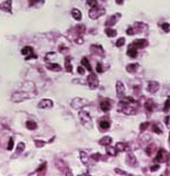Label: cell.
Segmentation results:
<instances>
[{"label": "cell", "mask_w": 170, "mask_h": 176, "mask_svg": "<svg viewBox=\"0 0 170 176\" xmlns=\"http://www.w3.org/2000/svg\"><path fill=\"white\" fill-rule=\"evenodd\" d=\"M111 142H112V139L110 138V136H104V138H102L100 141H99V143L101 144V146H110L111 144Z\"/></svg>", "instance_id": "ffe728a7"}, {"label": "cell", "mask_w": 170, "mask_h": 176, "mask_svg": "<svg viewBox=\"0 0 170 176\" xmlns=\"http://www.w3.org/2000/svg\"><path fill=\"white\" fill-rule=\"evenodd\" d=\"M106 34L109 36V38H114L117 35V32L113 29H110V28H107L106 29Z\"/></svg>", "instance_id": "f546056e"}, {"label": "cell", "mask_w": 170, "mask_h": 176, "mask_svg": "<svg viewBox=\"0 0 170 176\" xmlns=\"http://www.w3.org/2000/svg\"><path fill=\"white\" fill-rule=\"evenodd\" d=\"M77 72H78V74H80V75H84L85 69L83 68V66H80V67L77 68Z\"/></svg>", "instance_id": "ee69618b"}, {"label": "cell", "mask_w": 170, "mask_h": 176, "mask_svg": "<svg viewBox=\"0 0 170 176\" xmlns=\"http://www.w3.org/2000/svg\"><path fill=\"white\" fill-rule=\"evenodd\" d=\"M47 68L49 69V71H52V72H60L61 71V67H60V65H58V64H47Z\"/></svg>", "instance_id": "d6986e66"}, {"label": "cell", "mask_w": 170, "mask_h": 176, "mask_svg": "<svg viewBox=\"0 0 170 176\" xmlns=\"http://www.w3.org/2000/svg\"><path fill=\"white\" fill-rule=\"evenodd\" d=\"M80 157H81V161H82L84 165H87V164H88V158H87V155L85 153L84 151H81V152H80Z\"/></svg>", "instance_id": "4316f807"}, {"label": "cell", "mask_w": 170, "mask_h": 176, "mask_svg": "<svg viewBox=\"0 0 170 176\" xmlns=\"http://www.w3.org/2000/svg\"><path fill=\"white\" fill-rule=\"evenodd\" d=\"M78 117L81 119V123H82V125L86 127V128H88V130H91L92 128V118L90 116V114L87 113V112H85V110H80V113H78Z\"/></svg>", "instance_id": "6da1fadb"}, {"label": "cell", "mask_w": 170, "mask_h": 176, "mask_svg": "<svg viewBox=\"0 0 170 176\" xmlns=\"http://www.w3.org/2000/svg\"><path fill=\"white\" fill-rule=\"evenodd\" d=\"M126 163L129 165V166H134V165H136V158L134 157V155L133 153H128L127 155V157H126Z\"/></svg>", "instance_id": "2e32d148"}, {"label": "cell", "mask_w": 170, "mask_h": 176, "mask_svg": "<svg viewBox=\"0 0 170 176\" xmlns=\"http://www.w3.org/2000/svg\"><path fill=\"white\" fill-rule=\"evenodd\" d=\"M159 169V165H153L152 167H151V171L152 172H155V171H158Z\"/></svg>", "instance_id": "f5cc1de1"}, {"label": "cell", "mask_w": 170, "mask_h": 176, "mask_svg": "<svg viewBox=\"0 0 170 176\" xmlns=\"http://www.w3.org/2000/svg\"><path fill=\"white\" fill-rule=\"evenodd\" d=\"M107 153L109 155V156H116L117 155V149L116 148H112L110 147V146H107Z\"/></svg>", "instance_id": "4dcf8cb0"}, {"label": "cell", "mask_w": 170, "mask_h": 176, "mask_svg": "<svg viewBox=\"0 0 170 176\" xmlns=\"http://www.w3.org/2000/svg\"><path fill=\"white\" fill-rule=\"evenodd\" d=\"M86 3L90 6V7H94L98 5V1L96 0H86Z\"/></svg>", "instance_id": "836d02e7"}, {"label": "cell", "mask_w": 170, "mask_h": 176, "mask_svg": "<svg viewBox=\"0 0 170 176\" xmlns=\"http://www.w3.org/2000/svg\"><path fill=\"white\" fill-rule=\"evenodd\" d=\"M59 50H60V52H66V51H67V48L64 47V46H60V47H59Z\"/></svg>", "instance_id": "816d5d0a"}, {"label": "cell", "mask_w": 170, "mask_h": 176, "mask_svg": "<svg viewBox=\"0 0 170 176\" xmlns=\"http://www.w3.org/2000/svg\"><path fill=\"white\" fill-rule=\"evenodd\" d=\"M91 51L93 54H95L96 56H101V57L104 56V50L100 44H92L91 46Z\"/></svg>", "instance_id": "52a82bcc"}, {"label": "cell", "mask_w": 170, "mask_h": 176, "mask_svg": "<svg viewBox=\"0 0 170 176\" xmlns=\"http://www.w3.org/2000/svg\"><path fill=\"white\" fill-rule=\"evenodd\" d=\"M100 108H101V110H102V112H104V113L109 112V110H110V108H111L110 101H109V100H103V101L100 103Z\"/></svg>", "instance_id": "5bb4252c"}, {"label": "cell", "mask_w": 170, "mask_h": 176, "mask_svg": "<svg viewBox=\"0 0 170 176\" xmlns=\"http://www.w3.org/2000/svg\"><path fill=\"white\" fill-rule=\"evenodd\" d=\"M165 122H166V126H167L168 128H170V115L166 117V120H165Z\"/></svg>", "instance_id": "f907efd6"}, {"label": "cell", "mask_w": 170, "mask_h": 176, "mask_svg": "<svg viewBox=\"0 0 170 176\" xmlns=\"http://www.w3.org/2000/svg\"><path fill=\"white\" fill-rule=\"evenodd\" d=\"M160 88V85H159V83L158 82H155V81H150L149 83H147V91L150 92V93H155V92H158V90Z\"/></svg>", "instance_id": "30bf717a"}, {"label": "cell", "mask_w": 170, "mask_h": 176, "mask_svg": "<svg viewBox=\"0 0 170 176\" xmlns=\"http://www.w3.org/2000/svg\"><path fill=\"white\" fill-rule=\"evenodd\" d=\"M72 16H73V18L76 19V21H81V19H82V13H81V10L77 9V8H74V9L72 10Z\"/></svg>", "instance_id": "e0dca14e"}, {"label": "cell", "mask_w": 170, "mask_h": 176, "mask_svg": "<svg viewBox=\"0 0 170 176\" xmlns=\"http://www.w3.org/2000/svg\"><path fill=\"white\" fill-rule=\"evenodd\" d=\"M114 172H116V173H118V174H122V175H126V174H127L126 172H122V171H120V169H118V168H116V169H114Z\"/></svg>", "instance_id": "db71d44e"}, {"label": "cell", "mask_w": 170, "mask_h": 176, "mask_svg": "<svg viewBox=\"0 0 170 176\" xmlns=\"http://www.w3.org/2000/svg\"><path fill=\"white\" fill-rule=\"evenodd\" d=\"M163 156H165V150H163V149H160V150L158 151L157 157H155L157 161H163Z\"/></svg>", "instance_id": "f1b7e54d"}, {"label": "cell", "mask_w": 170, "mask_h": 176, "mask_svg": "<svg viewBox=\"0 0 170 176\" xmlns=\"http://www.w3.org/2000/svg\"><path fill=\"white\" fill-rule=\"evenodd\" d=\"M102 156L100 155V153H93L92 156H91V158L93 159V160H95V161H98V160H100V158H101Z\"/></svg>", "instance_id": "e575fe53"}, {"label": "cell", "mask_w": 170, "mask_h": 176, "mask_svg": "<svg viewBox=\"0 0 170 176\" xmlns=\"http://www.w3.org/2000/svg\"><path fill=\"white\" fill-rule=\"evenodd\" d=\"M116 2H117L118 5H122V3H124V0H116Z\"/></svg>", "instance_id": "11a10c76"}, {"label": "cell", "mask_w": 170, "mask_h": 176, "mask_svg": "<svg viewBox=\"0 0 170 176\" xmlns=\"http://www.w3.org/2000/svg\"><path fill=\"white\" fill-rule=\"evenodd\" d=\"M46 166H47V164H46V163H43V164H42V165L40 166V168H39V169H37V171L35 172V174H39V173H41V172H43V171L46 169Z\"/></svg>", "instance_id": "8d00e7d4"}, {"label": "cell", "mask_w": 170, "mask_h": 176, "mask_svg": "<svg viewBox=\"0 0 170 176\" xmlns=\"http://www.w3.org/2000/svg\"><path fill=\"white\" fill-rule=\"evenodd\" d=\"M76 30H78L77 32H78L80 34H83L85 32V26L84 25H77V26H76Z\"/></svg>", "instance_id": "d590c367"}, {"label": "cell", "mask_w": 170, "mask_h": 176, "mask_svg": "<svg viewBox=\"0 0 170 176\" xmlns=\"http://www.w3.org/2000/svg\"><path fill=\"white\" fill-rule=\"evenodd\" d=\"M34 142H35V146H36L37 148H42L43 146H44V144H46V142H43V141H40V140H35Z\"/></svg>", "instance_id": "74e56055"}, {"label": "cell", "mask_w": 170, "mask_h": 176, "mask_svg": "<svg viewBox=\"0 0 170 176\" xmlns=\"http://www.w3.org/2000/svg\"><path fill=\"white\" fill-rule=\"evenodd\" d=\"M87 83H88L90 88L93 89V90L98 88V87H99V80H98L96 75L93 74V73H91V74L88 75V77H87Z\"/></svg>", "instance_id": "5b68a950"}, {"label": "cell", "mask_w": 170, "mask_h": 176, "mask_svg": "<svg viewBox=\"0 0 170 176\" xmlns=\"http://www.w3.org/2000/svg\"><path fill=\"white\" fill-rule=\"evenodd\" d=\"M120 17V15L119 14H117V15H113L111 17H109L108 19H107V22H106V25H107V28H110V26H112L116 24V22L118 21V18Z\"/></svg>", "instance_id": "4fadbf2b"}, {"label": "cell", "mask_w": 170, "mask_h": 176, "mask_svg": "<svg viewBox=\"0 0 170 176\" xmlns=\"http://www.w3.org/2000/svg\"><path fill=\"white\" fill-rule=\"evenodd\" d=\"M13 147H14V139H10L9 140V143H8V150H11L13 149Z\"/></svg>", "instance_id": "f6af8a7d"}, {"label": "cell", "mask_w": 170, "mask_h": 176, "mask_svg": "<svg viewBox=\"0 0 170 176\" xmlns=\"http://www.w3.org/2000/svg\"><path fill=\"white\" fill-rule=\"evenodd\" d=\"M116 149H117V151H127V150H129V146L125 142H118L116 144Z\"/></svg>", "instance_id": "ac0fdd59"}, {"label": "cell", "mask_w": 170, "mask_h": 176, "mask_svg": "<svg viewBox=\"0 0 170 176\" xmlns=\"http://www.w3.org/2000/svg\"><path fill=\"white\" fill-rule=\"evenodd\" d=\"M132 44H133L136 49H142V48H145V47L149 44V42H147L145 39H139V40H135Z\"/></svg>", "instance_id": "8fae6325"}, {"label": "cell", "mask_w": 170, "mask_h": 176, "mask_svg": "<svg viewBox=\"0 0 170 176\" xmlns=\"http://www.w3.org/2000/svg\"><path fill=\"white\" fill-rule=\"evenodd\" d=\"M22 54L25 56V59L28 60V59H35L36 58V55L34 54V51H33V48L32 47H24L23 49H22Z\"/></svg>", "instance_id": "8992f818"}, {"label": "cell", "mask_w": 170, "mask_h": 176, "mask_svg": "<svg viewBox=\"0 0 170 176\" xmlns=\"http://www.w3.org/2000/svg\"><path fill=\"white\" fill-rule=\"evenodd\" d=\"M162 29L165 30L166 32H168L169 29H170V25L168 24V23H163V24H162Z\"/></svg>", "instance_id": "bcb514c9"}, {"label": "cell", "mask_w": 170, "mask_h": 176, "mask_svg": "<svg viewBox=\"0 0 170 176\" xmlns=\"http://www.w3.org/2000/svg\"><path fill=\"white\" fill-rule=\"evenodd\" d=\"M0 9L7 13H11V0H6L0 3Z\"/></svg>", "instance_id": "7c38bea8"}, {"label": "cell", "mask_w": 170, "mask_h": 176, "mask_svg": "<svg viewBox=\"0 0 170 176\" xmlns=\"http://www.w3.org/2000/svg\"><path fill=\"white\" fill-rule=\"evenodd\" d=\"M124 44H125V39H124V38H119V39L117 40V42H116V46L119 47V48L122 47Z\"/></svg>", "instance_id": "d6a6232c"}, {"label": "cell", "mask_w": 170, "mask_h": 176, "mask_svg": "<svg viewBox=\"0 0 170 176\" xmlns=\"http://www.w3.org/2000/svg\"><path fill=\"white\" fill-rule=\"evenodd\" d=\"M25 125H26V128H27V130H31V131H33V130H35V128L37 127L36 123L33 122V120H27Z\"/></svg>", "instance_id": "484cf974"}, {"label": "cell", "mask_w": 170, "mask_h": 176, "mask_svg": "<svg viewBox=\"0 0 170 176\" xmlns=\"http://www.w3.org/2000/svg\"><path fill=\"white\" fill-rule=\"evenodd\" d=\"M153 131H154L157 134H161V133H162V132H161V130L158 127V125H157V124H155V125H153Z\"/></svg>", "instance_id": "b9f144b4"}, {"label": "cell", "mask_w": 170, "mask_h": 176, "mask_svg": "<svg viewBox=\"0 0 170 176\" xmlns=\"http://www.w3.org/2000/svg\"><path fill=\"white\" fill-rule=\"evenodd\" d=\"M104 13H106L104 8H103V7H99V6L96 5V6H94V7H91V9H90V11H88V17L92 18V19H96V18H99L100 16H102Z\"/></svg>", "instance_id": "3957f363"}, {"label": "cell", "mask_w": 170, "mask_h": 176, "mask_svg": "<svg viewBox=\"0 0 170 176\" xmlns=\"http://www.w3.org/2000/svg\"><path fill=\"white\" fill-rule=\"evenodd\" d=\"M65 67H66V71L68 73H72L73 72L72 64H70V57H66V59H65Z\"/></svg>", "instance_id": "7402d4cb"}, {"label": "cell", "mask_w": 170, "mask_h": 176, "mask_svg": "<svg viewBox=\"0 0 170 176\" xmlns=\"http://www.w3.org/2000/svg\"><path fill=\"white\" fill-rule=\"evenodd\" d=\"M24 148H25V144H24L23 142H19V143L17 144V151H16V153H17V155L21 153V152L24 150Z\"/></svg>", "instance_id": "1f68e13d"}, {"label": "cell", "mask_w": 170, "mask_h": 176, "mask_svg": "<svg viewBox=\"0 0 170 176\" xmlns=\"http://www.w3.org/2000/svg\"><path fill=\"white\" fill-rule=\"evenodd\" d=\"M52 106H54V102H52V100H50V99H43V100H41V101L37 103V107H39L40 109L51 108Z\"/></svg>", "instance_id": "ba28073f"}, {"label": "cell", "mask_w": 170, "mask_h": 176, "mask_svg": "<svg viewBox=\"0 0 170 176\" xmlns=\"http://www.w3.org/2000/svg\"><path fill=\"white\" fill-rule=\"evenodd\" d=\"M126 33L128 34V35H133L135 32H134V30H133V28H128L127 29V31H126Z\"/></svg>", "instance_id": "c3c4849f"}, {"label": "cell", "mask_w": 170, "mask_h": 176, "mask_svg": "<svg viewBox=\"0 0 170 176\" xmlns=\"http://www.w3.org/2000/svg\"><path fill=\"white\" fill-rule=\"evenodd\" d=\"M75 42H76L77 44H83V43H84V40H83V38L80 36V38H76V39H75Z\"/></svg>", "instance_id": "7bdbcfd3"}, {"label": "cell", "mask_w": 170, "mask_h": 176, "mask_svg": "<svg viewBox=\"0 0 170 176\" xmlns=\"http://www.w3.org/2000/svg\"><path fill=\"white\" fill-rule=\"evenodd\" d=\"M147 127H149V123L146 122V123H143V124H141V126H140V130H141V131H145Z\"/></svg>", "instance_id": "60d3db41"}, {"label": "cell", "mask_w": 170, "mask_h": 176, "mask_svg": "<svg viewBox=\"0 0 170 176\" xmlns=\"http://www.w3.org/2000/svg\"><path fill=\"white\" fill-rule=\"evenodd\" d=\"M127 55H128L131 58H136V56H137V50H136V48H135L133 44L129 46V48H128V50H127Z\"/></svg>", "instance_id": "9a60e30c"}, {"label": "cell", "mask_w": 170, "mask_h": 176, "mask_svg": "<svg viewBox=\"0 0 170 176\" xmlns=\"http://www.w3.org/2000/svg\"><path fill=\"white\" fill-rule=\"evenodd\" d=\"M154 149H155V144L151 143L149 147H146V149H145V152H146V155H147V156H152V155H153V151H154Z\"/></svg>", "instance_id": "83f0119b"}, {"label": "cell", "mask_w": 170, "mask_h": 176, "mask_svg": "<svg viewBox=\"0 0 170 176\" xmlns=\"http://www.w3.org/2000/svg\"><path fill=\"white\" fill-rule=\"evenodd\" d=\"M145 108H146V110L150 112V113L154 109V102H153L152 99H149V100L145 102Z\"/></svg>", "instance_id": "44dd1931"}, {"label": "cell", "mask_w": 170, "mask_h": 176, "mask_svg": "<svg viewBox=\"0 0 170 176\" xmlns=\"http://www.w3.org/2000/svg\"><path fill=\"white\" fill-rule=\"evenodd\" d=\"M82 66L83 67H85L87 71H90V72H92V67H91V65H90V61H88V59L86 58V57H84V58L82 59Z\"/></svg>", "instance_id": "cb8c5ba5"}, {"label": "cell", "mask_w": 170, "mask_h": 176, "mask_svg": "<svg viewBox=\"0 0 170 176\" xmlns=\"http://www.w3.org/2000/svg\"><path fill=\"white\" fill-rule=\"evenodd\" d=\"M116 91H117V95L120 99H124L125 98V87H124L122 82H120V81L117 82V84H116Z\"/></svg>", "instance_id": "9c48e42d"}, {"label": "cell", "mask_w": 170, "mask_h": 176, "mask_svg": "<svg viewBox=\"0 0 170 176\" xmlns=\"http://www.w3.org/2000/svg\"><path fill=\"white\" fill-rule=\"evenodd\" d=\"M56 56V54L55 52H49V54H47V56H46V60H49L50 57H55ZM52 59V58H51Z\"/></svg>", "instance_id": "7dc6e473"}, {"label": "cell", "mask_w": 170, "mask_h": 176, "mask_svg": "<svg viewBox=\"0 0 170 176\" xmlns=\"http://www.w3.org/2000/svg\"><path fill=\"white\" fill-rule=\"evenodd\" d=\"M96 72L98 73H102L103 72V67H102V64L101 62H98V65H96Z\"/></svg>", "instance_id": "ab89813d"}, {"label": "cell", "mask_w": 170, "mask_h": 176, "mask_svg": "<svg viewBox=\"0 0 170 176\" xmlns=\"http://www.w3.org/2000/svg\"><path fill=\"white\" fill-rule=\"evenodd\" d=\"M43 0H28V2H29V6L32 7V6H34V5H36V3H41Z\"/></svg>", "instance_id": "f35d334b"}, {"label": "cell", "mask_w": 170, "mask_h": 176, "mask_svg": "<svg viewBox=\"0 0 170 176\" xmlns=\"http://www.w3.org/2000/svg\"><path fill=\"white\" fill-rule=\"evenodd\" d=\"M35 94H29L27 92H16L11 95V101L14 102H22L24 100H28L31 98H34Z\"/></svg>", "instance_id": "7a4b0ae2"}, {"label": "cell", "mask_w": 170, "mask_h": 176, "mask_svg": "<svg viewBox=\"0 0 170 176\" xmlns=\"http://www.w3.org/2000/svg\"><path fill=\"white\" fill-rule=\"evenodd\" d=\"M88 100L87 99H84V98H74L72 100V108L76 109V110H81L82 108H84L85 106L88 105Z\"/></svg>", "instance_id": "277c9868"}, {"label": "cell", "mask_w": 170, "mask_h": 176, "mask_svg": "<svg viewBox=\"0 0 170 176\" xmlns=\"http://www.w3.org/2000/svg\"><path fill=\"white\" fill-rule=\"evenodd\" d=\"M169 144H170V136H169Z\"/></svg>", "instance_id": "9f6ffc18"}, {"label": "cell", "mask_w": 170, "mask_h": 176, "mask_svg": "<svg viewBox=\"0 0 170 176\" xmlns=\"http://www.w3.org/2000/svg\"><path fill=\"white\" fill-rule=\"evenodd\" d=\"M169 107H170V99H168V100L166 101V105H165V108H163V109L167 112V110L169 109Z\"/></svg>", "instance_id": "681fc988"}, {"label": "cell", "mask_w": 170, "mask_h": 176, "mask_svg": "<svg viewBox=\"0 0 170 176\" xmlns=\"http://www.w3.org/2000/svg\"><path fill=\"white\" fill-rule=\"evenodd\" d=\"M110 127V122L109 120H101L100 122V128L102 130V131H106V130H108Z\"/></svg>", "instance_id": "603a6c76"}, {"label": "cell", "mask_w": 170, "mask_h": 176, "mask_svg": "<svg viewBox=\"0 0 170 176\" xmlns=\"http://www.w3.org/2000/svg\"><path fill=\"white\" fill-rule=\"evenodd\" d=\"M137 67H139L137 64H129V65L126 67V71H127L128 73H134V72H136Z\"/></svg>", "instance_id": "d4e9b609"}]
</instances>
